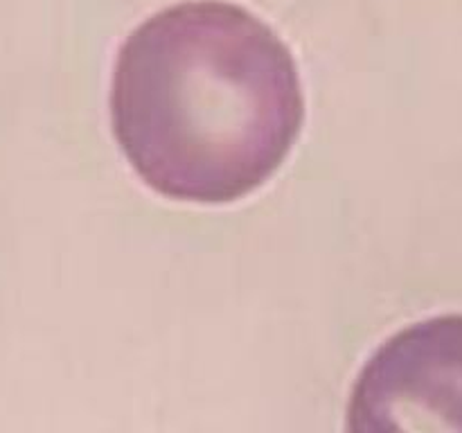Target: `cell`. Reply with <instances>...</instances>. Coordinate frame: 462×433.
Masks as SVG:
<instances>
[{"instance_id":"6da1fadb","label":"cell","mask_w":462,"mask_h":433,"mask_svg":"<svg viewBox=\"0 0 462 433\" xmlns=\"http://www.w3.org/2000/svg\"><path fill=\"white\" fill-rule=\"evenodd\" d=\"M108 104L135 176L161 197L203 206L271 180L305 120L291 50L226 0H188L140 23L117 52Z\"/></svg>"},{"instance_id":"7a4b0ae2","label":"cell","mask_w":462,"mask_h":433,"mask_svg":"<svg viewBox=\"0 0 462 433\" xmlns=\"http://www.w3.org/2000/svg\"><path fill=\"white\" fill-rule=\"evenodd\" d=\"M346 433H462V314L418 320L370 355Z\"/></svg>"}]
</instances>
